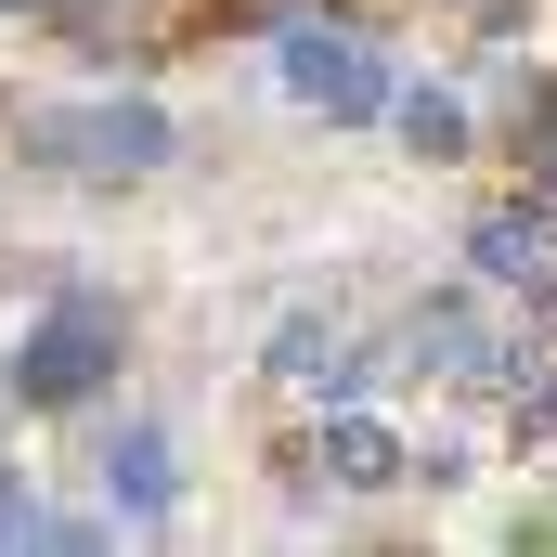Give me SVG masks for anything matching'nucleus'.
<instances>
[{
    "label": "nucleus",
    "instance_id": "nucleus-1",
    "mask_svg": "<svg viewBox=\"0 0 557 557\" xmlns=\"http://www.w3.org/2000/svg\"><path fill=\"white\" fill-rule=\"evenodd\" d=\"M104 376H117V311L104 298H52L13 350V403H91Z\"/></svg>",
    "mask_w": 557,
    "mask_h": 557
},
{
    "label": "nucleus",
    "instance_id": "nucleus-9",
    "mask_svg": "<svg viewBox=\"0 0 557 557\" xmlns=\"http://www.w3.org/2000/svg\"><path fill=\"white\" fill-rule=\"evenodd\" d=\"M403 131H416V156H454V143H467V104H454V91H416Z\"/></svg>",
    "mask_w": 557,
    "mask_h": 557
},
{
    "label": "nucleus",
    "instance_id": "nucleus-6",
    "mask_svg": "<svg viewBox=\"0 0 557 557\" xmlns=\"http://www.w3.org/2000/svg\"><path fill=\"white\" fill-rule=\"evenodd\" d=\"M311 467H324V480H350V493H389V480H403L416 454H403V441H389L376 416H337V428H324V454H311Z\"/></svg>",
    "mask_w": 557,
    "mask_h": 557
},
{
    "label": "nucleus",
    "instance_id": "nucleus-4",
    "mask_svg": "<svg viewBox=\"0 0 557 557\" xmlns=\"http://www.w3.org/2000/svg\"><path fill=\"white\" fill-rule=\"evenodd\" d=\"M403 363H416V376H506V337H493V311H480V298H416Z\"/></svg>",
    "mask_w": 557,
    "mask_h": 557
},
{
    "label": "nucleus",
    "instance_id": "nucleus-10",
    "mask_svg": "<svg viewBox=\"0 0 557 557\" xmlns=\"http://www.w3.org/2000/svg\"><path fill=\"white\" fill-rule=\"evenodd\" d=\"M519 428H532V441H557V376L532 389V403H519Z\"/></svg>",
    "mask_w": 557,
    "mask_h": 557
},
{
    "label": "nucleus",
    "instance_id": "nucleus-11",
    "mask_svg": "<svg viewBox=\"0 0 557 557\" xmlns=\"http://www.w3.org/2000/svg\"><path fill=\"white\" fill-rule=\"evenodd\" d=\"M0 13H52V0H0Z\"/></svg>",
    "mask_w": 557,
    "mask_h": 557
},
{
    "label": "nucleus",
    "instance_id": "nucleus-3",
    "mask_svg": "<svg viewBox=\"0 0 557 557\" xmlns=\"http://www.w3.org/2000/svg\"><path fill=\"white\" fill-rule=\"evenodd\" d=\"M285 91L324 104V117H376V104H389V65H376L363 39H337V26H298V39H285Z\"/></svg>",
    "mask_w": 557,
    "mask_h": 557
},
{
    "label": "nucleus",
    "instance_id": "nucleus-12",
    "mask_svg": "<svg viewBox=\"0 0 557 557\" xmlns=\"http://www.w3.org/2000/svg\"><path fill=\"white\" fill-rule=\"evenodd\" d=\"M545 195H557V156H545Z\"/></svg>",
    "mask_w": 557,
    "mask_h": 557
},
{
    "label": "nucleus",
    "instance_id": "nucleus-7",
    "mask_svg": "<svg viewBox=\"0 0 557 557\" xmlns=\"http://www.w3.org/2000/svg\"><path fill=\"white\" fill-rule=\"evenodd\" d=\"M273 376H285V389H324V403H337V389H363V363H350V350H337V324H311V311L273 337Z\"/></svg>",
    "mask_w": 557,
    "mask_h": 557
},
{
    "label": "nucleus",
    "instance_id": "nucleus-2",
    "mask_svg": "<svg viewBox=\"0 0 557 557\" xmlns=\"http://www.w3.org/2000/svg\"><path fill=\"white\" fill-rule=\"evenodd\" d=\"M26 143H39L52 169H117V182H131V169L169 156V117H156V104H65V117H26Z\"/></svg>",
    "mask_w": 557,
    "mask_h": 557
},
{
    "label": "nucleus",
    "instance_id": "nucleus-8",
    "mask_svg": "<svg viewBox=\"0 0 557 557\" xmlns=\"http://www.w3.org/2000/svg\"><path fill=\"white\" fill-rule=\"evenodd\" d=\"M104 493H117L131 519L169 506V441H156V428H117V441H104Z\"/></svg>",
    "mask_w": 557,
    "mask_h": 557
},
{
    "label": "nucleus",
    "instance_id": "nucleus-5",
    "mask_svg": "<svg viewBox=\"0 0 557 557\" xmlns=\"http://www.w3.org/2000/svg\"><path fill=\"white\" fill-rule=\"evenodd\" d=\"M467 260H480L493 285H532V298H545V285H557V221H545V208H493V221L467 234Z\"/></svg>",
    "mask_w": 557,
    "mask_h": 557
}]
</instances>
